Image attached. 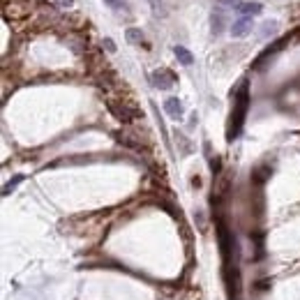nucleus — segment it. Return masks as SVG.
<instances>
[{
    "label": "nucleus",
    "mask_w": 300,
    "mask_h": 300,
    "mask_svg": "<svg viewBox=\"0 0 300 300\" xmlns=\"http://www.w3.org/2000/svg\"><path fill=\"white\" fill-rule=\"evenodd\" d=\"M247 106H250V95H247V84L242 81L240 90L236 92V104H234V114H231V122H228V141H234L236 136L242 130V122H245L247 116Z\"/></svg>",
    "instance_id": "1"
},
{
    "label": "nucleus",
    "mask_w": 300,
    "mask_h": 300,
    "mask_svg": "<svg viewBox=\"0 0 300 300\" xmlns=\"http://www.w3.org/2000/svg\"><path fill=\"white\" fill-rule=\"evenodd\" d=\"M150 78H152L155 88H162V90H168L176 84V74L168 72V70H155V72L150 74Z\"/></svg>",
    "instance_id": "2"
},
{
    "label": "nucleus",
    "mask_w": 300,
    "mask_h": 300,
    "mask_svg": "<svg viewBox=\"0 0 300 300\" xmlns=\"http://www.w3.org/2000/svg\"><path fill=\"white\" fill-rule=\"evenodd\" d=\"M224 28H226V18H224V10L222 7H215L212 14H210V30H212V35H222Z\"/></svg>",
    "instance_id": "3"
},
{
    "label": "nucleus",
    "mask_w": 300,
    "mask_h": 300,
    "mask_svg": "<svg viewBox=\"0 0 300 300\" xmlns=\"http://www.w3.org/2000/svg\"><path fill=\"white\" fill-rule=\"evenodd\" d=\"M250 30H252V18L240 16L238 21H234V26H231V35L234 37H245Z\"/></svg>",
    "instance_id": "4"
},
{
    "label": "nucleus",
    "mask_w": 300,
    "mask_h": 300,
    "mask_svg": "<svg viewBox=\"0 0 300 300\" xmlns=\"http://www.w3.org/2000/svg\"><path fill=\"white\" fill-rule=\"evenodd\" d=\"M236 12L240 14V16H256V14L264 12V5L261 2H240L238 7H236Z\"/></svg>",
    "instance_id": "5"
},
{
    "label": "nucleus",
    "mask_w": 300,
    "mask_h": 300,
    "mask_svg": "<svg viewBox=\"0 0 300 300\" xmlns=\"http://www.w3.org/2000/svg\"><path fill=\"white\" fill-rule=\"evenodd\" d=\"M164 111H166L171 118H182V114H185L182 102H180L178 97H168L166 102H164Z\"/></svg>",
    "instance_id": "6"
},
{
    "label": "nucleus",
    "mask_w": 300,
    "mask_h": 300,
    "mask_svg": "<svg viewBox=\"0 0 300 300\" xmlns=\"http://www.w3.org/2000/svg\"><path fill=\"white\" fill-rule=\"evenodd\" d=\"M174 54H176V58L180 60V62H182V65L185 67H190L194 62V58H192V54H190V51H187L185 46H176L174 48Z\"/></svg>",
    "instance_id": "7"
},
{
    "label": "nucleus",
    "mask_w": 300,
    "mask_h": 300,
    "mask_svg": "<svg viewBox=\"0 0 300 300\" xmlns=\"http://www.w3.org/2000/svg\"><path fill=\"white\" fill-rule=\"evenodd\" d=\"M127 42L130 44H141L144 42V32H141V30L138 28H127Z\"/></svg>",
    "instance_id": "8"
},
{
    "label": "nucleus",
    "mask_w": 300,
    "mask_h": 300,
    "mask_svg": "<svg viewBox=\"0 0 300 300\" xmlns=\"http://www.w3.org/2000/svg\"><path fill=\"white\" fill-rule=\"evenodd\" d=\"M21 180H24V176H14V180H10V182H7V185L2 187V194H5V196H7V194L12 192V190L18 185V182H21Z\"/></svg>",
    "instance_id": "9"
},
{
    "label": "nucleus",
    "mask_w": 300,
    "mask_h": 300,
    "mask_svg": "<svg viewBox=\"0 0 300 300\" xmlns=\"http://www.w3.org/2000/svg\"><path fill=\"white\" fill-rule=\"evenodd\" d=\"M56 5H58L60 10H70V7L74 5V0H56Z\"/></svg>",
    "instance_id": "10"
},
{
    "label": "nucleus",
    "mask_w": 300,
    "mask_h": 300,
    "mask_svg": "<svg viewBox=\"0 0 300 300\" xmlns=\"http://www.w3.org/2000/svg\"><path fill=\"white\" fill-rule=\"evenodd\" d=\"M150 5H152L155 14H164V10H162V0H150Z\"/></svg>",
    "instance_id": "11"
},
{
    "label": "nucleus",
    "mask_w": 300,
    "mask_h": 300,
    "mask_svg": "<svg viewBox=\"0 0 300 300\" xmlns=\"http://www.w3.org/2000/svg\"><path fill=\"white\" fill-rule=\"evenodd\" d=\"M176 136H178L180 146H182V152H190V144H187V138L182 136V134H176Z\"/></svg>",
    "instance_id": "12"
},
{
    "label": "nucleus",
    "mask_w": 300,
    "mask_h": 300,
    "mask_svg": "<svg viewBox=\"0 0 300 300\" xmlns=\"http://www.w3.org/2000/svg\"><path fill=\"white\" fill-rule=\"evenodd\" d=\"M104 2H108V5L114 7V10H120V7H125V2H122V0H104Z\"/></svg>",
    "instance_id": "13"
},
{
    "label": "nucleus",
    "mask_w": 300,
    "mask_h": 300,
    "mask_svg": "<svg viewBox=\"0 0 300 300\" xmlns=\"http://www.w3.org/2000/svg\"><path fill=\"white\" fill-rule=\"evenodd\" d=\"M104 48H106V51H111V54H114V51H116V44H114V40H104Z\"/></svg>",
    "instance_id": "14"
},
{
    "label": "nucleus",
    "mask_w": 300,
    "mask_h": 300,
    "mask_svg": "<svg viewBox=\"0 0 300 300\" xmlns=\"http://www.w3.org/2000/svg\"><path fill=\"white\" fill-rule=\"evenodd\" d=\"M220 2H222V5H231V7H234V10L240 5V0H220Z\"/></svg>",
    "instance_id": "15"
}]
</instances>
